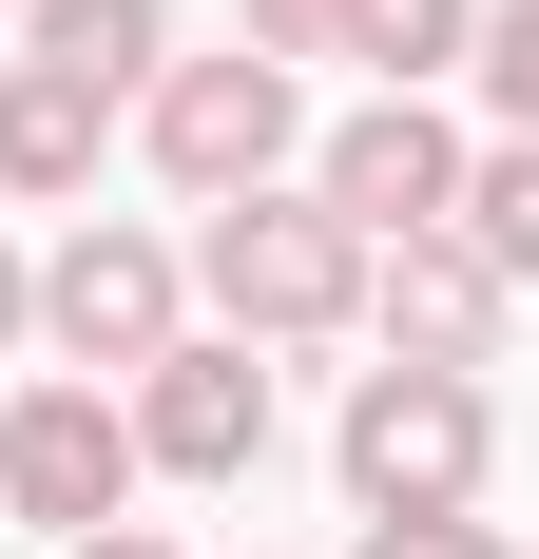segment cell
Listing matches in <instances>:
<instances>
[{"label":"cell","instance_id":"cell-1","mask_svg":"<svg viewBox=\"0 0 539 559\" xmlns=\"http://www.w3.org/2000/svg\"><path fill=\"white\" fill-rule=\"evenodd\" d=\"M193 309H213L231 347H347V329H367V231L327 213L309 174L213 193V231H193Z\"/></svg>","mask_w":539,"mask_h":559},{"label":"cell","instance_id":"cell-2","mask_svg":"<svg viewBox=\"0 0 539 559\" xmlns=\"http://www.w3.org/2000/svg\"><path fill=\"white\" fill-rule=\"evenodd\" d=\"M347 521H482V463H501V386L482 367H347Z\"/></svg>","mask_w":539,"mask_h":559},{"label":"cell","instance_id":"cell-3","mask_svg":"<svg viewBox=\"0 0 539 559\" xmlns=\"http://www.w3.org/2000/svg\"><path fill=\"white\" fill-rule=\"evenodd\" d=\"M135 155L213 213V193H270V174L309 155V78L289 58H251V39H213V58H155L135 78Z\"/></svg>","mask_w":539,"mask_h":559},{"label":"cell","instance_id":"cell-4","mask_svg":"<svg viewBox=\"0 0 539 559\" xmlns=\"http://www.w3.org/2000/svg\"><path fill=\"white\" fill-rule=\"evenodd\" d=\"M173 329H193V251H173V231H135V213H77V231L39 251V347L77 367V386H135Z\"/></svg>","mask_w":539,"mask_h":559},{"label":"cell","instance_id":"cell-5","mask_svg":"<svg viewBox=\"0 0 539 559\" xmlns=\"http://www.w3.org/2000/svg\"><path fill=\"white\" fill-rule=\"evenodd\" d=\"M0 502L39 521V540L135 521V405H116V386H77V367H39V386L0 405Z\"/></svg>","mask_w":539,"mask_h":559},{"label":"cell","instance_id":"cell-6","mask_svg":"<svg viewBox=\"0 0 539 559\" xmlns=\"http://www.w3.org/2000/svg\"><path fill=\"white\" fill-rule=\"evenodd\" d=\"M116 405H135V483H251L270 463V347H231V329H173Z\"/></svg>","mask_w":539,"mask_h":559},{"label":"cell","instance_id":"cell-7","mask_svg":"<svg viewBox=\"0 0 539 559\" xmlns=\"http://www.w3.org/2000/svg\"><path fill=\"white\" fill-rule=\"evenodd\" d=\"M463 155H482V135H463L443 97H367V116H327V135H309V193L367 231V251H405V231L463 213Z\"/></svg>","mask_w":539,"mask_h":559},{"label":"cell","instance_id":"cell-8","mask_svg":"<svg viewBox=\"0 0 539 559\" xmlns=\"http://www.w3.org/2000/svg\"><path fill=\"white\" fill-rule=\"evenodd\" d=\"M367 329H385V367H501L520 289H501L463 231H405V251H367Z\"/></svg>","mask_w":539,"mask_h":559},{"label":"cell","instance_id":"cell-9","mask_svg":"<svg viewBox=\"0 0 539 559\" xmlns=\"http://www.w3.org/2000/svg\"><path fill=\"white\" fill-rule=\"evenodd\" d=\"M116 155V97H77V78H39V58H0V193L20 213H77Z\"/></svg>","mask_w":539,"mask_h":559},{"label":"cell","instance_id":"cell-10","mask_svg":"<svg viewBox=\"0 0 539 559\" xmlns=\"http://www.w3.org/2000/svg\"><path fill=\"white\" fill-rule=\"evenodd\" d=\"M20 58H39V78H77V97H116V116H135V78L173 58V0H20Z\"/></svg>","mask_w":539,"mask_h":559},{"label":"cell","instance_id":"cell-11","mask_svg":"<svg viewBox=\"0 0 539 559\" xmlns=\"http://www.w3.org/2000/svg\"><path fill=\"white\" fill-rule=\"evenodd\" d=\"M463 39H482V0H347V39H327V58H367V97H443Z\"/></svg>","mask_w":539,"mask_h":559},{"label":"cell","instance_id":"cell-12","mask_svg":"<svg viewBox=\"0 0 539 559\" xmlns=\"http://www.w3.org/2000/svg\"><path fill=\"white\" fill-rule=\"evenodd\" d=\"M443 231H463L501 289H539V135H482V155H463V213H443Z\"/></svg>","mask_w":539,"mask_h":559},{"label":"cell","instance_id":"cell-13","mask_svg":"<svg viewBox=\"0 0 539 559\" xmlns=\"http://www.w3.org/2000/svg\"><path fill=\"white\" fill-rule=\"evenodd\" d=\"M463 78H482V116H501V135H539V0H482Z\"/></svg>","mask_w":539,"mask_h":559},{"label":"cell","instance_id":"cell-14","mask_svg":"<svg viewBox=\"0 0 539 559\" xmlns=\"http://www.w3.org/2000/svg\"><path fill=\"white\" fill-rule=\"evenodd\" d=\"M231 39H251V58H289V78H309V58L347 39V0H231Z\"/></svg>","mask_w":539,"mask_h":559},{"label":"cell","instance_id":"cell-15","mask_svg":"<svg viewBox=\"0 0 539 559\" xmlns=\"http://www.w3.org/2000/svg\"><path fill=\"white\" fill-rule=\"evenodd\" d=\"M347 559H501V540H482V521H367Z\"/></svg>","mask_w":539,"mask_h":559},{"label":"cell","instance_id":"cell-16","mask_svg":"<svg viewBox=\"0 0 539 559\" xmlns=\"http://www.w3.org/2000/svg\"><path fill=\"white\" fill-rule=\"evenodd\" d=\"M39 347V251H0V367Z\"/></svg>","mask_w":539,"mask_h":559},{"label":"cell","instance_id":"cell-17","mask_svg":"<svg viewBox=\"0 0 539 559\" xmlns=\"http://www.w3.org/2000/svg\"><path fill=\"white\" fill-rule=\"evenodd\" d=\"M58 559H173V540H155V521H97V540H58Z\"/></svg>","mask_w":539,"mask_h":559},{"label":"cell","instance_id":"cell-18","mask_svg":"<svg viewBox=\"0 0 539 559\" xmlns=\"http://www.w3.org/2000/svg\"><path fill=\"white\" fill-rule=\"evenodd\" d=\"M0 20H20V0H0Z\"/></svg>","mask_w":539,"mask_h":559}]
</instances>
